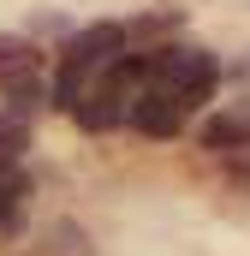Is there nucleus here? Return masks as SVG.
<instances>
[{
    "instance_id": "1",
    "label": "nucleus",
    "mask_w": 250,
    "mask_h": 256,
    "mask_svg": "<svg viewBox=\"0 0 250 256\" xmlns=\"http://www.w3.org/2000/svg\"><path fill=\"white\" fill-rule=\"evenodd\" d=\"M143 84L149 90H167L185 114H196L220 90V60L208 48H149L143 54Z\"/></svg>"
},
{
    "instance_id": "2",
    "label": "nucleus",
    "mask_w": 250,
    "mask_h": 256,
    "mask_svg": "<svg viewBox=\"0 0 250 256\" xmlns=\"http://www.w3.org/2000/svg\"><path fill=\"white\" fill-rule=\"evenodd\" d=\"M137 90H143V54H120L114 66H102V72L84 84V96H78L72 120L90 131V137H102V131L125 126V114H131V102H137Z\"/></svg>"
},
{
    "instance_id": "3",
    "label": "nucleus",
    "mask_w": 250,
    "mask_h": 256,
    "mask_svg": "<svg viewBox=\"0 0 250 256\" xmlns=\"http://www.w3.org/2000/svg\"><path fill=\"white\" fill-rule=\"evenodd\" d=\"M125 54V24H114V18H102V24H84V30H72L60 48V72H72V78H96L102 66H114Z\"/></svg>"
},
{
    "instance_id": "4",
    "label": "nucleus",
    "mask_w": 250,
    "mask_h": 256,
    "mask_svg": "<svg viewBox=\"0 0 250 256\" xmlns=\"http://www.w3.org/2000/svg\"><path fill=\"white\" fill-rule=\"evenodd\" d=\"M185 120H190L185 108H179L167 90H149V84L137 90V102H131V114H125V126H137L143 137H179Z\"/></svg>"
},
{
    "instance_id": "5",
    "label": "nucleus",
    "mask_w": 250,
    "mask_h": 256,
    "mask_svg": "<svg viewBox=\"0 0 250 256\" xmlns=\"http://www.w3.org/2000/svg\"><path fill=\"white\" fill-rule=\"evenodd\" d=\"M0 96H6V114H18V120H24V114H36V108L48 102V90H42V78H36V72L6 78V84H0Z\"/></svg>"
},
{
    "instance_id": "6",
    "label": "nucleus",
    "mask_w": 250,
    "mask_h": 256,
    "mask_svg": "<svg viewBox=\"0 0 250 256\" xmlns=\"http://www.w3.org/2000/svg\"><path fill=\"white\" fill-rule=\"evenodd\" d=\"M24 149H30V131H24V120L0 114V173H12V167L24 161Z\"/></svg>"
},
{
    "instance_id": "7",
    "label": "nucleus",
    "mask_w": 250,
    "mask_h": 256,
    "mask_svg": "<svg viewBox=\"0 0 250 256\" xmlns=\"http://www.w3.org/2000/svg\"><path fill=\"white\" fill-rule=\"evenodd\" d=\"M18 72H36V48H30V36H0V84L18 78Z\"/></svg>"
},
{
    "instance_id": "8",
    "label": "nucleus",
    "mask_w": 250,
    "mask_h": 256,
    "mask_svg": "<svg viewBox=\"0 0 250 256\" xmlns=\"http://www.w3.org/2000/svg\"><path fill=\"white\" fill-rule=\"evenodd\" d=\"M18 191H24V179L0 173V220H18Z\"/></svg>"
}]
</instances>
